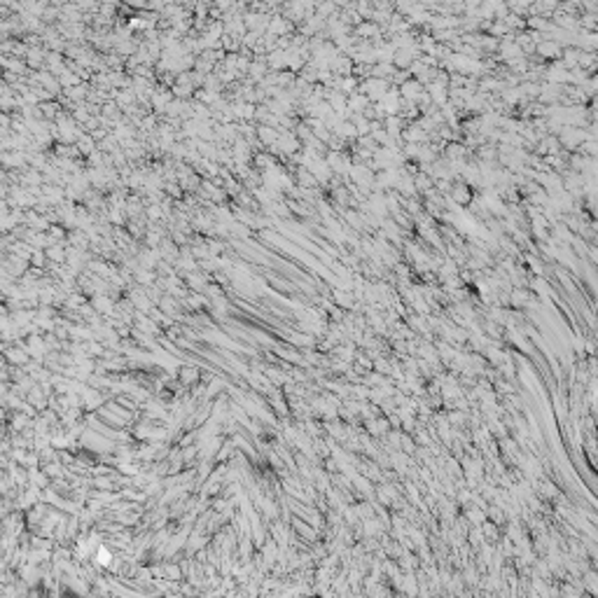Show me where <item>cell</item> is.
Instances as JSON below:
<instances>
[{"label":"cell","mask_w":598,"mask_h":598,"mask_svg":"<svg viewBox=\"0 0 598 598\" xmlns=\"http://www.w3.org/2000/svg\"><path fill=\"white\" fill-rule=\"evenodd\" d=\"M537 52L542 56H549V59H556V56H561V47H558L554 40H544L540 47H537Z\"/></svg>","instance_id":"obj_3"},{"label":"cell","mask_w":598,"mask_h":598,"mask_svg":"<svg viewBox=\"0 0 598 598\" xmlns=\"http://www.w3.org/2000/svg\"><path fill=\"white\" fill-rule=\"evenodd\" d=\"M334 299H337V302H339L341 306H348V304H351V299H353V297H351V294H348V292H334Z\"/></svg>","instance_id":"obj_6"},{"label":"cell","mask_w":598,"mask_h":598,"mask_svg":"<svg viewBox=\"0 0 598 598\" xmlns=\"http://www.w3.org/2000/svg\"><path fill=\"white\" fill-rule=\"evenodd\" d=\"M451 197L456 199V201H461V204H468L470 201V190L465 187V185H456V187H451Z\"/></svg>","instance_id":"obj_4"},{"label":"cell","mask_w":598,"mask_h":598,"mask_svg":"<svg viewBox=\"0 0 598 598\" xmlns=\"http://www.w3.org/2000/svg\"><path fill=\"white\" fill-rule=\"evenodd\" d=\"M421 89H423V87H421V82L414 80V82H404L400 91H402V96H404V98H418V96L423 94Z\"/></svg>","instance_id":"obj_2"},{"label":"cell","mask_w":598,"mask_h":598,"mask_svg":"<svg viewBox=\"0 0 598 598\" xmlns=\"http://www.w3.org/2000/svg\"><path fill=\"white\" fill-rule=\"evenodd\" d=\"M512 299H514V304L521 306V304H526V302H528V292H523V290H514V292H512Z\"/></svg>","instance_id":"obj_5"},{"label":"cell","mask_w":598,"mask_h":598,"mask_svg":"<svg viewBox=\"0 0 598 598\" xmlns=\"http://www.w3.org/2000/svg\"><path fill=\"white\" fill-rule=\"evenodd\" d=\"M584 152H586L589 157H593V155H596V145H593V143H586V145H584Z\"/></svg>","instance_id":"obj_7"},{"label":"cell","mask_w":598,"mask_h":598,"mask_svg":"<svg viewBox=\"0 0 598 598\" xmlns=\"http://www.w3.org/2000/svg\"><path fill=\"white\" fill-rule=\"evenodd\" d=\"M362 91H365V94H369L372 98H376V103H379L381 98H383V94L388 91V84L383 80H379V77H376V80L372 77V80H367L365 84H362Z\"/></svg>","instance_id":"obj_1"}]
</instances>
